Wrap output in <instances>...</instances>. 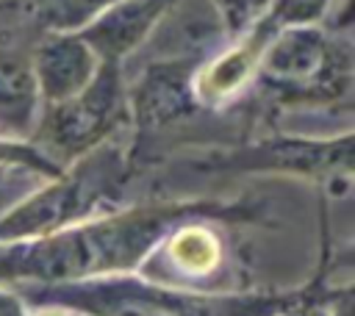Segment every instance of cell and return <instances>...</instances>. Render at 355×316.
<instances>
[{
    "label": "cell",
    "instance_id": "1",
    "mask_svg": "<svg viewBox=\"0 0 355 316\" xmlns=\"http://www.w3.org/2000/svg\"><path fill=\"white\" fill-rule=\"evenodd\" d=\"M261 202L250 200H158L105 211L47 236L0 244V286H58L89 277L130 274L186 222H258Z\"/></svg>",
    "mask_w": 355,
    "mask_h": 316
},
{
    "label": "cell",
    "instance_id": "2",
    "mask_svg": "<svg viewBox=\"0 0 355 316\" xmlns=\"http://www.w3.org/2000/svg\"><path fill=\"white\" fill-rule=\"evenodd\" d=\"M31 308H64L80 316H280L313 302H330L349 286H330L322 261L319 274L294 291H236L211 294L164 286L141 274H108L58 286H11Z\"/></svg>",
    "mask_w": 355,
    "mask_h": 316
},
{
    "label": "cell",
    "instance_id": "3",
    "mask_svg": "<svg viewBox=\"0 0 355 316\" xmlns=\"http://www.w3.org/2000/svg\"><path fill=\"white\" fill-rule=\"evenodd\" d=\"M272 111L349 108L352 42L319 25L277 28L261 53L252 83Z\"/></svg>",
    "mask_w": 355,
    "mask_h": 316
},
{
    "label": "cell",
    "instance_id": "4",
    "mask_svg": "<svg viewBox=\"0 0 355 316\" xmlns=\"http://www.w3.org/2000/svg\"><path fill=\"white\" fill-rule=\"evenodd\" d=\"M189 166L211 175H300L322 183L330 197H347L352 180V130L324 139L272 133L255 141L208 150L191 158Z\"/></svg>",
    "mask_w": 355,
    "mask_h": 316
},
{
    "label": "cell",
    "instance_id": "5",
    "mask_svg": "<svg viewBox=\"0 0 355 316\" xmlns=\"http://www.w3.org/2000/svg\"><path fill=\"white\" fill-rule=\"evenodd\" d=\"M128 125L125 67L100 61L92 83L75 97L53 105H42L36 133L31 139L61 169L111 141V136Z\"/></svg>",
    "mask_w": 355,
    "mask_h": 316
},
{
    "label": "cell",
    "instance_id": "6",
    "mask_svg": "<svg viewBox=\"0 0 355 316\" xmlns=\"http://www.w3.org/2000/svg\"><path fill=\"white\" fill-rule=\"evenodd\" d=\"M200 64V58H150L136 80L125 83L128 125L133 128L128 158L133 169L158 136L202 111L194 97V72Z\"/></svg>",
    "mask_w": 355,
    "mask_h": 316
},
{
    "label": "cell",
    "instance_id": "7",
    "mask_svg": "<svg viewBox=\"0 0 355 316\" xmlns=\"http://www.w3.org/2000/svg\"><path fill=\"white\" fill-rule=\"evenodd\" d=\"M275 30L277 28L266 17H258L241 36H236L230 42V47L205 58L200 64V69L194 72L197 103L202 108H219V105L230 103L233 97H239L252 83L261 53L269 44Z\"/></svg>",
    "mask_w": 355,
    "mask_h": 316
},
{
    "label": "cell",
    "instance_id": "8",
    "mask_svg": "<svg viewBox=\"0 0 355 316\" xmlns=\"http://www.w3.org/2000/svg\"><path fill=\"white\" fill-rule=\"evenodd\" d=\"M31 64L42 105H53L83 91L94 78L100 58L75 30H44L31 47Z\"/></svg>",
    "mask_w": 355,
    "mask_h": 316
},
{
    "label": "cell",
    "instance_id": "9",
    "mask_svg": "<svg viewBox=\"0 0 355 316\" xmlns=\"http://www.w3.org/2000/svg\"><path fill=\"white\" fill-rule=\"evenodd\" d=\"M36 39L0 36V139L8 141H31L39 125L42 97L31 64Z\"/></svg>",
    "mask_w": 355,
    "mask_h": 316
},
{
    "label": "cell",
    "instance_id": "10",
    "mask_svg": "<svg viewBox=\"0 0 355 316\" xmlns=\"http://www.w3.org/2000/svg\"><path fill=\"white\" fill-rule=\"evenodd\" d=\"M175 3L178 0H116L75 33L100 61L125 67V58L150 42L153 30Z\"/></svg>",
    "mask_w": 355,
    "mask_h": 316
},
{
    "label": "cell",
    "instance_id": "11",
    "mask_svg": "<svg viewBox=\"0 0 355 316\" xmlns=\"http://www.w3.org/2000/svg\"><path fill=\"white\" fill-rule=\"evenodd\" d=\"M3 166H25V169H33V172L50 177V180L64 172L58 164H53L31 141H8V139H0V169Z\"/></svg>",
    "mask_w": 355,
    "mask_h": 316
},
{
    "label": "cell",
    "instance_id": "12",
    "mask_svg": "<svg viewBox=\"0 0 355 316\" xmlns=\"http://www.w3.org/2000/svg\"><path fill=\"white\" fill-rule=\"evenodd\" d=\"M330 0H272L269 11L263 14L275 28L288 25H316V19L327 11Z\"/></svg>",
    "mask_w": 355,
    "mask_h": 316
},
{
    "label": "cell",
    "instance_id": "13",
    "mask_svg": "<svg viewBox=\"0 0 355 316\" xmlns=\"http://www.w3.org/2000/svg\"><path fill=\"white\" fill-rule=\"evenodd\" d=\"M344 294H349V291H344ZM344 294H341V297H344ZM336 299H338V297H336ZM336 299H330V302H313V305H305V308H297V310H288V313H280V316H327Z\"/></svg>",
    "mask_w": 355,
    "mask_h": 316
},
{
    "label": "cell",
    "instance_id": "14",
    "mask_svg": "<svg viewBox=\"0 0 355 316\" xmlns=\"http://www.w3.org/2000/svg\"><path fill=\"white\" fill-rule=\"evenodd\" d=\"M247 6H250V11H252V17L258 19V17H263V14L269 11L272 0H247Z\"/></svg>",
    "mask_w": 355,
    "mask_h": 316
}]
</instances>
